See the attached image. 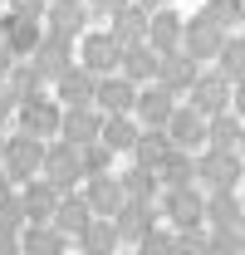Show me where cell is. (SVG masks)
<instances>
[{
	"label": "cell",
	"mask_w": 245,
	"mask_h": 255,
	"mask_svg": "<svg viewBox=\"0 0 245 255\" xmlns=\"http://www.w3.org/2000/svg\"><path fill=\"white\" fill-rule=\"evenodd\" d=\"M39 167H44V142H39V137H25V132H10V137H5V152H0L5 182H10V187H25V182L39 177Z\"/></svg>",
	"instance_id": "6da1fadb"
},
{
	"label": "cell",
	"mask_w": 245,
	"mask_h": 255,
	"mask_svg": "<svg viewBox=\"0 0 245 255\" xmlns=\"http://www.w3.org/2000/svg\"><path fill=\"white\" fill-rule=\"evenodd\" d=\"M157 211L177 226V231H196V226H206V191L201 187L162 191V196H157Z\"/></svg>",
	"instance_id": "7a4b0ae2"
},
{
	"label": "cell",
	"mask_w": 245,
	"mask_h": 255,
	"mask_svg": "<svg viewBox=\"0 0 245 255\" xmlns=\"http://www.w3.org/2000/svg\"><path fill=\"white\" fill-rule=\"evenodd\" d=\"M196 187L206 191H236L241 187V152H211V147H201V157H196Z\"/></svg>",
	"instance_id": "3957f363"
},
{
	"label": "cell",
	"mask_w": 245,
	"mask_h": 255,
	"mask_svg": "<svg viewBox=\"0 0 245 255\" xmlns=\"http://www.w3.org/2000/svg\"><path fill=\"white\" fill-rule=\"evenodd\" d=\"M39 177L49 182L54 191H74L84 182V167H79V147H69V142H44V167H39Z\"/></svg>",
	"instance_id": "277c9868"
},
{
	"label": "cell",
	"mask_w": 245,
	"mask_h": 255,
	"mask_svg": "<svg viewBox=\"0 0 245 255\" xmlns=\"http://www.w3.org/2000/svg\"><path fill=\"white\" fill-rule=\"evenodd\" d=\"M74 59H79V69H89L93 79H103V74H118L122 49L113 44V34H108V30H89L79 44H74Z\"/></svg>",
	"instance_id": "5b68a950"
},
{
	"label": "cell",
	"mask_w": 245,
	"mask_h": 255,
	"mask_svg": "<svg viewBox=\"0 0 245 255\" xmlns=\"http://www.w3.org/2000/svg\"><path fill=\"white\" fill-rule=\"evenodd\" d=\"M221 44H226V30L221 25H211L206 15H191L182 25V54L196 64H211L216 54H221Z\"/></svg>",
	"instance_id": "8992f818"
},
{
	"label": "cell",
	"mask_w": 245,
	"mask_h": 255,
	"mask_svg": "<svg viewBox=\"0 0 245 255\" xmlns=\"http://www.w3.org/2000/svg\"><path fill=\"white\" fill-rule=\"evenodd\" d=\"M186 108H196L201 118H216V113H231V84L216 74V69H201L191 94H186Z\"/></svg>",
	"instance_id": "52a82bcc"
},
{
	"label": "cell",
	"mask_w": 245,
	"mask_h": 255,
	"mask_svg": "<svg viewBox=\"0 0 245 255\" xmlns=\"http://www.w3.org/2000/svg\"><path fill=\"white\" fill-rule=\"evenodd\" d=\"M30 64H34V74H39L44 84H54L64 69H74V64H79V59H74V39H64V34H39Z\"/></svg>",
	"instance_id": "ba28073f"
},
{
	"label": "cell",
	"mask_w": 245,
	"mask_h": 255,
	"mask_svg": "<svg viewBox=\"0 0 245 255\" xmlns=\"http://www.w3.org/2000/svg\"><path fill=\"white\" fill-rule=\"evenodd\" d=\"M59 103L44 94V98H30V103H20L15 108V118H20V132L25 137H39V142H49V137H59Z\"/></svg>",
	"instance_id": "9c48e42d"
},
{
	"label": "cell",
	"mask_w": 245,
	"mask_h": 255,
	"mask_svg": "<svg viewBox=\"0 0 245 255\" xmlns=\"http://www.w3.org/2000/svg\"><path fill=\"white\" fill-rule=\"evenodd\" d=\"M167 142L177 147V152H191L196 157V147H206V118L196 113V108H186V103H177V113L167 118Z\"/></svg>",
	"instance_id": "30bf717a"
},
{
	"label": "cell",
	"mask_w": 245,
	"mask_h": 255,
	"mask_svg": "<svg viewBox=\"0 0 245 255\" xmlns=\"http://www.w3.org/2000/svg\"><path fill=\"white\" fill-rule=\"evenodd\" d=\"M157 221H162V211L157 206H147V201H122L118 216H113V231H118V246L127 241V246H137L142 236H152Z\"/></svg>",
	"instance_id": "8fae6325"
},
{
	"label": "cell",
	"mask_w": 245,
	"mask_h": 255,
	"mask_svg": "<svg viewBox=\"0 0 245 255\" xmlns=\"http://www.w3.org/2000/svg\"><path fill=\"white\" fill-rule=\"evenodd\" d=\"M89 20L93 15L84 10V5H74V0H49V10H44L39 25H44V34H64V39L79 44V39L89 34Z\"/></svg>",
	"instance_id": "7c38bea8"
},
{
	"label": "cell",
	"mask_w": 245,
	"mask_h": 255,
	"mask_svg": "<svg viewBox=\"0 0 245 255\" xmlns=\"http://www.w3.org/2000/svg\"><path fill=\"white\" fill-rule=\"evenodd\" d=\"M196 74H201V64L196 59H186L182 49H172V54H162L157 59V89H167V94L177 98V94H191V84H196Z\"/></svg>",
	"instance_id": "4fadbf2b"
},
{
	"label": "cell",
	"mask_w": 245,
	"mask_h": 255,
	"mask_svg": "<svg viewBox=\"0 0 245 255\" xmlns=\"http://www.w3.org/2000/svg\"><path fill=\"white\" fill-rule=\"evenodd\" d=\"M132 98H137V89L122 74H103L93 89V108H98V118H122V113H132Z\"/></svg>",
	"instance_id": "5bb4252c"
},
{
	"label": "cell",
	"mask_w": 245,
	"mask_h": 255,
	"mask_svg": "<svg viewBox=\"0 0 245 255\" xmlns=\"http://www.w3.org/2000/svg\"><path fill=\"white\" fill-rule=\"evenodd\" d=\"M172 113H177V98L167 94V89H157V84H142V89H137V98H132L137 128H167Z\"/></svg>",
	"instance_id": "9a60e30c"
},
{
	"label": "cell",
	"mask_w": 245,
	"mask_h": 255,
	"mask_svg": "<svg viewBox=\"0 0 245 255\" xmlns=\"http://www.w3.org/2000/svg\"><path fill=\"white\" fill-rule=\"evenodd\" d=\"M64 191H54L44 177H34L20 187V211H25V226H49L54 221V206H59Z\"/></svg>",
	"instance_id": "2e32d148"
},
{
	"label": "cell",
	"mask_w": 245,
	"mask_h": 255,
	"mask_svg": "<svg viewBox=\"0 0 245 255\" xmlns=\"http://www.w3.org/2000/svg\"><path fill=\"white\" fill-rule=\"evenodd\" d=\"M44 25L39 20H25V15H0V44L15 54V59H30L34 44H39Z\"/></svg>",
	"instance_id": "e0dca14e"
},
{
	"label": "cell",
	"mask_w": 245,
	"mask_h": 255,
	"mask_svg": "<svg viewBox=\"0 0 245 255\" xmlns=\"http://www.w3.org/2000/svg\"><path fill=\"white\" fill-rule=\"evenodd\" d=\"M79 196L89 201V211H93V216H103V221H113L118 206H122V187H118L113 172H103V177H84V191H79Z\"/></svg>",
	"instance_id": "ac0fdd59"
},
{
	"label": "cell",
	"mask_w": 245,
	"mask_h": 255,
	"mask_svg": "<svg viewBox=\"0 0 245 255\" xmlns=\"http://www.w3.org/2000/svg\"><path fill=\"white\" fill-rule=\"evenodd\" d=\"M98 128H103L98 108H64V113H59V142H69V147H89V142H98Z\"/></svg>",
	"instance_id": "d6986e66"
},
{
	"label": "cell",
	"mask_w": 245,
	"mask_h": 255,
	"mask_svg": "<svg viewBox=\"0 0 245 255\" xmlns=\"http://www.w3.org/2000/svg\"><path fill=\"white\" fill-rule=\"evenodd\" d=\"M54 89H59V108H93V89H98V79H93L89 69H64L59 79H54Z\"/></svg>",
	"instance_id": "ffe728a7"
},
{
	"label": "cell",
	"mask_w": 245,
	"mask_h": 255,
	"mask_svg": "<svg viewBox=\"0 0 245 255\" xmlns=\"http://www.w3.org/2000/svg\"><path fill=\"white\" fill-rule=\"evenodd\" d=\"M182 15L177 10H157V15H147V49H157V54H172V49H182Z\"/></svg>",
	"instance_id": "44dd1931"
},
{
	"label": "cell",
	"mask_w": 245,
	"mask_h": 255,
	"mask_svg": "<svg viewBox=\"0 0 245 255\" xmlns=\"http://www.w3.org/2000/svg\"><path fill=\"white\" fill-rule=\"evenodd\" d=\"M93 221V211H89V201H84V196H79V191H64L59 196V206H54V231H59L64 241H74V236H79V231H84V226Z\"/></svg>",
	"instance_id": "7402d4cb"
},
{
	"label": "cell",
	"mask_w": 245,
	"mask_h": 255,
	"mask_svg": "<svg viewBox=\"0 0 245 255\" xmlns=\"http://www.w3.org/2000/svg\"><path fill=\"white\" fill-rule=\"evenodd\" d=\"M206 226L211 231H241L245 226V206L236 191H211L206 196Z\"/></svg>",
	"instance_id": "603a6c76"
},
{
	"label": "cell",
	"mask_w": 245,
	"mask_h": 255,
	"mask_svg": "<svg viewBox=\"0 0 245 255\" xmlns=\"http://www.w3.org/2000/svg\"><path fill=\"white\" fill-rule=\"evenodd\" d=\"M108 34H113V44H118V49H132V44H147V10H137V5L118 10V15L108 20Z\"/></svg>",
	"instance_id": "cb8c5ba5"
},
{
	"label": "cell",
	"mask_w": 245,
	"mask_h": 255,
	"mask_svg": "<svg viewBox=\"0 0 245 255\" xmlns=\"http://www.w3.org/2000/svg\"><path fill=\"white\" fill-rule=\"evenodd\" d=\"M157 49H147V44H132V49H122V59H118V74L132 84V89H142V84H152L157 79Z\"/></svg>",
	"instance_id": "d4e9b609"
},
{
	"label": "cell",
	"mask_w": 245,
	"mask_h": 255,
	"mask_svg": "<svg viewBox=\"0 0 245 255\" xmlns=\"http://www.w3.org/2000/svg\"><path fill=\"white\" fill-rule=\"evenodd\" d=\"M167 152H172V142H167V132L162 128H142L137 132V142H132V167H142V172H152L167 162Z\"/></svg>",
	"instance_id": "484cf974"
},
{
	"label": "cell",
	"mask_w": 245,
	"mask_h": 255,
	"mask_svg": "<svg viewBox=\"0 0 245 255\" xmlns=\"http://www.w3.org/2000/svg\"><path fill=\"white\" fill-rule=\"evenodd\" d=\"M5 89L15 94V108H20V103H30V98H44V89H49V84L34 74L30 59H15V64H10V74H5Z\"/></svg>",
	"instance_id": "4316f807"
},
{
	"label": "cell",
	"mask_w": 245,
	"mask_h": 255,
	"mask_svg": "<svg viewBox=\"0 0 245 255\" xmlns=\"http://www.w3.org/2000/svg\"><path fill=\"white\" fill-rule=\"evenodd\" d=\"M157 187L162 191H177V187H196V157L191 152H167V162L157 167Z\"/></svg>",
	"instance_id": "83f0119b"
},
{
	"label": "cell",
	"mask_w": 245,
	"mask_h": 255,
	"mask_svg": "<svg viewBox=\"0 0 245 255\" xmlns=\"http://www.w3.org/2000/svg\"><path fill=\"white\" fill-rule=\"evenodd\" d=\"M137 118L132 113H122V118H103V128H98V142L108 147V152H132V142H137Z\"/></svg>",
	"instance_id": "f1b7e54d"
},
{
	"label": "cell",
	"mask_w": 245,
	"mask_h": 255,
	"mask_svg": "<svg viewBox=\"0 0 245 255\" xmlns=\"http://www.w3.org/2000/svg\"><path fill=\"white\" fill-rule=\"evenodd\" d=\"M206 147H211V152H241V118H236V113L206 118Z\"/></svg>",
	"instance_id": "f546056e"
},
{
	"label": "cell",
	"mask_w": 245,
	"mask_h": 255,
	"mask_svg": "<svg viewBox=\"0 0 245 255\" xmlns=\"http://www.w3.org/2000/svg\"><path fill=\"white\" fill-rule=\"evenodd\" d=\"M74 241H79L84 255H113V251H118V231H113V221H103V216H93Z\"/></svg>",
	"instance_id": "4dcf8cb0"
},
{
	"label": "cell",
	"mask_w": 245,
	"mask_h": 255,
	"mask_svg": "<svg viewBox=\"0 0 245 255\" xmlns=\"http://www.w3.org/2000/svg\"><path fill=\"white\" fill-rule=\"evenodd\" d=\"M216 74L226 84H245V34H226V44L216 54Z\"/></svg>",
	"instance_id": "1f68e13d"
},
{
	"label": "cell",
	"mask_w": 245,
	"mask_h": 255,
	"mask_svg": "<svg viewBox=\"0 0 245 255\" xmlns=\"http://www.w3.org/2000/svg\"><path fill=\"white\" fill-rule=\"evenodd\" d=\"M118 187H122V201H147V206H157V196H162L157 177L142 172V167H127V172L118 177Z\"/></svg>",
	"instance_id": "d6a6232c"
},
{
	"label": "cell",
	"mask_w": 245,
	"mask_h": 255,
	"mask_svg": "<svg viewBox=\"0 0 245 255\" xmlns=\"http://www.w3.org/2000/svg\"><path fill=\"white\" fill-rule=\"evenodd\" d=\"M20 255H64V236L54 226H25L20 231Z\"/></svg>",
	"instance_id": "836d02e7"
},
{
	"label": "cell",
	"mask_w": 245,
	"mask_h": 255,
	"mask_svg": "<svg viewBox=\"0 0 245 255\" xmlns=\"http://www.w3.org/2000/svg\"><path fill=\"white\" fill-rule=\"evenodd\" d=\"M25 231V211H20V191L5 187L0 191V236H20Z\"/></svg>",
	"instance_id": "e575fe53"
},
{
	"label": "cell",
	"mask_w": 245,
	"mask_h": 255,
	"mask_svg": "<svg viewBox=\"0 0 245 255\" xmlns=\"http://www.w3.org/2000/svg\"><path fill=\"white\" fill-rule=\"evenodd\" d=\"M201 15L231 34L236 25H241V15H245V0H206V10H201Z\"/></svg>",
	"instance_id": "d590c367"
},
{
	"label": "cell",
	"mask_w": 245,
	"mask_h": 255,
	"mask_svg": "<svg viewBox=\"0 0 245 255\" xmlns=\"http://www.w3.org/2000/svg\"><path fill=\"white\" fill-rule=\"evenodd\" d=\"M108 162H113V152H108L103 142L79 147V167H84V177H103V172H108Z\"/></svg>",
	"instance_id": "8d00e7d4"
},
{
	"label": "cell",
	"mask_w": 245,
	"mask_h": 255,
	"mask_svg": "<svg viewBox=\"0 0 245 255\" xmlns=\"http://www.w3.org/2000/svg\"><path fill=\"white\" fill-rule=\"evenodd\" d=\"M137 255H177V236L157 226L152 236H142V241H137Z\"/></svg>",
	"instance_id": "74e56055"
},
{
	"label": "cell",
	"mask_w": 245,
	"mask_h": 255,
	"mask_svg": "<svg viewBox=\"0 0 245 255\" xmlns=\"http://www.w3.org/2000/svg\"><path fill=\"white\" fill-rule=\"evenodd\" d=\"M10 5V15H25V20H44V10H49V0H5Z\"/></svg>",
	"instance_id": "f35d334b"
},
{
	"label": "cell",
	"mask_w": 245,
	"mask_h": 255,
	"mask_svg": "<svg viewBox=\"0 0 245 255\" xmlns=\"http://www.w3.org/2000/svg\"><path fill=\"white\" fill-rule=\"evenodd\" d=\"M127 5H132V0H84V10H89V15H108V20H113L118 10H127Z\"/></svg>",
	"instance_id": "ab89813d"
},
{
	"label": "cell",
	"mask_w": 245,
	"mask_h": 255,
	"mask_svg": "<svg viewBox=\"0 0 245 255\" xmlns=\"http://www.w3.org/2000/svg\"><path fill=\"white\" fill-rule=\"evenodd\" d=\"M15 118V94L5 89V79H0V123H10Z\"/></svg>",
	"instance_id": "60d3db41"
},
{
	"label": "cell",
	"mask_w": 245,
	"mask_h": 255,
	"mask_svg": "<svg viewBox=\"0 0 245 255\" xmlns=\"http://www.w3.org/2000/svg\"><path fill=\"white\" fill-rule=\"evenodd\" d=\"M231 113L245 123V84H231Z\"/></svg>",
	"instance_id": "b9f144b4"
},
{
	"label": "cell",
	"mask_w": 245,
	"mask_h": 255,
	"mask_svg": "<svg viewBox=\"0 0 245 255\" xmlns=\"http://www.w3.org/2000/svg\"><path fill=\"white\" fill-rule=\"evenodd\" d=\"M137 10H147V15H157V10H167V0H132Z\"/></svg>",
	"instance_id": "7bdbcfd3"
},
{
	"label": "cell",
	"mask_w": 245,
	"mask_h": 255,
	"mask_svg": "<svg viewBox=\"0 0 245 255\" xmlns=\"http://www.w3.org/2000/svg\"><path fill=\"white\" fill-rule=\"evenodd\" d=\"M10 64H15V54H10V49H5V44H0V79H5V74H10Z\"/></svg>",
	"instance_id": "ee69618b"
},
{
	"label": "cell",
	"mask_w": 245,
	"mask_h": 255,
	"mask_svg": "<svg viewBox=\"0 0 245 255\" xmlns=\"http://www.w3.org/2000/svg\"><path fill=\"white\" fill-rule=\"evenodd\" d=\"M5 137H10V132H5V123H0V152H5Z\"/></svg>",
	"instance_id": "f6af8a7d"
},
{
	"label": "cell",
	"mask_w": 245,
	"mask_h": 255,
	"mask_svg": "<svg viewBox=\"0 0 245 255\" xmlns=\"http://www.w3.org/2000/svg\"><path fill=\"white\" fill-rule=\"evenodd\" d=\"M241 152H245V123H241Z\"/></svg>",
	"instance_id": "bcb514c9"
},
{
	"label": "cell",
	"mask_w": 245,
	"mask_h": 255,
	"mask_svg": "<svg viewBox=\"0 0 245 255\" xmlns=\"http://www.w3.org/2000/svg\"><path fill=\"white\" fill-rule=\"evenodd\" d=\"M241 255H245V226H241Z\"/></svg>",
	"instance_id": "7dc6e473"
},
{
	"label": "cell",
	"mask_w": 245,
	"mask_h": 255,
	"mask_svg": "<svg viewBox=\"0 0 245 255\" xmlns=\"http://www.w3.org/2000/svg\"><path fill=\"white\" fill-rule=\"evenodd\" d=\"M5 187H10V182H5V172H0V191H5Z\"/></svg>",
	"instance_id": "c3c4849f"
},
{
	"label": "cell",
	"mask_w": 245,
	"mask_h": 255,
	"mask_svg": "<svg viewBox=\"0 0 245 255\" xmlns=\"http://www.w3.org/2000/svg\"><path fill=\"white\" fill-rule=\"evenodd\" d=\"M241 182H245V162H241Z\"/></svg>",
	"instance_id": "681fc988"
},
{
	"label": "cell",
	"mask_w": 245,
	"mask_h": 255,
	"mask_svg": "<svg viewBox=\"0 0 245 255\" xmlns=\"http://www.w3.org/2000/svg\"><path fill=\"white\" fill-rule=\"evenodd\" d=\"M241 34H245V15H241Z\"/></svg>",
	"instance_id": "f907efd6"
},
{
	"label": "cell",
	"mask_w": 245,
	"mask_h": 255,
	"mask_svg": "<svg viewBox=\"0 0 245 255\" xmlns=\"http://www.w3.org/2000/svg\"><path fill=\"white\" fill-rule=\"evenodd\" d=\"M74 5H84V0H74Z\"/></svg>",
	"instance_id": "816d5d0a"
},
{
	"label": "cell",
	"mask_w": 245,
	"mask_h": 255,
	"mask_svg": "<svg viewBox=\"0 0 245 255\" xmlns=\"http://www.w3.org/2000/svg\"><path fill=\"white\" fill-rule=\"evenodd\" d=\"M0 5H5V0H0Z\"/></svg>",
	"instance_id": "f5cc1de1"
}]
</instances>
